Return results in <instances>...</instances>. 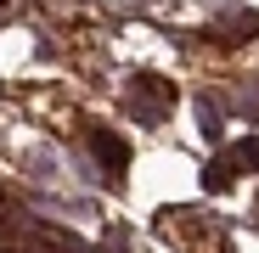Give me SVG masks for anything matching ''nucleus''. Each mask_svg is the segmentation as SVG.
Returning a JSON list of instances; mask_svg holds the SVG:
<instances>
[{"label":"nucleus","instance_id":"f257e3e1","mask_svg":"<svg viewBox=\"0 0 259 253\" xmlns=\"http://www.w3.org/2000/svg\"><path fill=\"white\" fill-rule=\"evenodd\" d=\"M124 107L136 113L141 124H158L169 107H175V84L158 79V73H136V79H130V90H124Z\"/></svg>","mask_w":259,"mask_h":253},{"label":"nucleus","instance_id":"f03ea898","mask_svg":"<svg viewBox=\"0 0 259 253\" xmlns=\"http://www.w3.org/2000/svg\"><path fill=\"white\" fill-rule=\"evenodd\" d=\"M91 152H96V163H102V175H107L113 186H124V175H130V146H124L118 135H107V130H91Z\"/></svg>","mask_w":259,"mask_h":253}]
</instances>
